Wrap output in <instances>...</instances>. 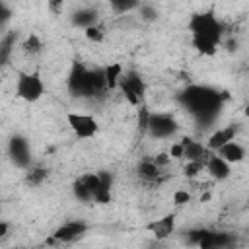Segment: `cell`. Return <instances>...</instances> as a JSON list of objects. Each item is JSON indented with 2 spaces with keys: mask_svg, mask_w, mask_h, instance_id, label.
<instances>
[{
  "mask_svg": "<svg viewBox=\"0 0 249 249\" xmlns=\"http://www.w3.org/2000/svg\"><path fill=\"white\" fill-rule=\"evenodd\" d=\"M189 29L193 37V45L202 54H214L222 41V23L210 12L193 14L189 19Z\"/></svg>",
  "mask_w": 249,
  "mask_h": 249,
  "instance_id": "cell-1",
  "label": "cell"
},
{
  "mask_svg": "<svg viewBox=\"0 0 249 249\" xmlns=\"http://www.w3.org/2000/svg\"><path fill=\"white\" fill-rule=\"evenodd\" d=\"M183 105L198 119V121H212L220 109L222 95L210 88L204 86H191L183 95H181Z\"/></svg>",
  "mask_w": 249,
  "mask_h": 249,
  "instance_id": "cell-2",
  "label": "cell"
},
{
  "mask_svg": "<svg viewBox=\"0 0 249 249\" xmlns=\"http://www.w3.org/2000/svg\"><path fill=\"white\" fill-rule=\"evenodd\" d=\"M107 88L105 70H88L82 64H74L68 76V89L78 97H93L99 95Z\"/></svg>",
  "mask_w": 249,
  "mask_h": 249,
  "instance_id": "cell-3",
  "label": "cell"
},
{
  "mask_svg": "<svg viewBox=\"0 0 249 249\" xmlns=\"http://www.w3.org/2000/svg\"><path fill=\"white\" fill-rule=\"evenodd\" d=\"M191 241L196 243L198 249H233L235 243H237L233 233L210 231V230L191 231Z\"/></svg>",
  "mask_w": 249,
  "mask_h": 249,
  "instance_id": "cell-4",
  "label": "cell"
},
{
  "mask_svg": "<svg viewBox=\"0 0 249 249\" xmlns=\"http://www.w3.org/2000/svg\"><path fill=\"white\" fill-rule=\"evenodd\" d=\"M45 91V84L37 72H19L16 80V95L23 101H37Z\"/></svg>",
  "mask_w": 249,
  "mask_h": 249,
  "instance_id": "cell-5",
  "label": "cell"
},
{
  "mask_svg": "<svg viewBox=\"0 0 249 249\" xmlns=\"http://www.w3.org/2000/svg\"><path fill=\"white\" fill-rule=\"evenodd\" d=\"M119 88L130 105H140L146 95V84L136 72H126L119 80Z\"/></svg>",
  "mask_w": 249,
  "mask_h": 249,
  "instance_id": "cell-6",
  "label": "cell"
},
{
  "mask_svg": "<svg viewBox=\"0 0 249 249\" xmlns=\"http://www.w3.org/2000/svg\"><path fill=\"white\" fill-rule=\"evenodd\" d=\"M68 126L72 128V132L78 138H91L97 132V121L91 115H84V113H68Z\"/></svg>",
  "mask_w": 249,
  "mask_h": 249,
  "instance_id": "cell-7",
  "label": "cell"
},
{
  "mask_svg": "<svg viewBox=\"0 0 249 249\" xmlns=\"http://www.w3.org/2000/svg\"><path fill=\"white\" fill-rule=\"evenodd\" d=\"M97 189H99V173L82 175V177L74 183V187H72L74 196H76L80 202H91V200H95Z\"/></svg>",
  "mask_w": 249,
  "mask_h": 249,
  "instance_id": "cell-8",
  "label": "cell"
},
{
  "mask_svg": "<svg viewBox=\"0 0 249 249\" xmlns=\"http://www.w3.org/2000/svg\"><path fill=\"white\" fill-rule=\"evenodd\" d=\"M177 130V123L163 113H152L150 115V123H148V132L154 138H169L173 132Z\"/></svg>",
  "mask_w": 249,
  "mask_h": 249,
  "instance_id": "cell-9",
  "label": "cell"
},
{
  "mask_svg": "<svg viewBox=\"0 0 249 249\" xmlns=\"http://www.w3.org/2000/svg\"><path fill=\"white\" fill-rule=\"evenodd\" d=\"M183 144V150H185V158L187 161H193V163H200L206 167L208 160L212 158V150L208 146H202L200 142L196 140H191V138H183L181 140Z\"/></svg>",
  "mask_w": 249,
  "mask_h": 249,
  "instance_id": "cell-10",
  "label": "cell"
},
{
  "mask_svg": "<svg viewBox=\"0 0 249 249\" xmlns=\"http://www.w3.org/2000/svg\"><path fill=\"white\" fill-rule=\"evenodd\" d=\"M84 233H86V224L74 220V222H66V224H62V226L53 233V239L58 241V243H70V241L82 237Z\"/></svg>",
  "mask_w": 249,
  "mask_h": 249,
  "instance_id": "cell-11",
  "label": "cell"
},
{
  "mask_svg": "<svg viewBox=\"0 0 249 249\" xmlns=\"http://www.w3.org/2000/svg\"><path fill=\"white\" fill-rule=\"evenodd\" d=\"M10 156H12V160H14L16 165L25 167L29 163V160H31L29 158V144L21 136H14L10 140Z\"/></svg>",
  "mask_w": 249,
  "mask_h": 249,
  "instance_id": "cell-12",
  "label": "cell"
},
{
  "mask_svg": "<svg viewBox=\"0 0 249 249\" xmlns=\"http://www.w3.org/2000/svg\"><path fill=\"white\" fill-rule=\"evenodd\" d=\"M148 230H150L158 239H165V237H169V235L173 233V230H175V216H173V214H167V216H163V218H158V220H154V222L148 224Z\"/></svg>",
  "mask_w": 249,
  "mask_h": 249,
  "instance_id": "cell-13",
  "label": "cell"
},
{
  "mask_svg": "<svg viewBox=\"0 0 249 249\" xmlns=\"http://www.w3.org/2000/svg\"><path fill=\"white\" fill-rule=\"evenodd\" d=\"M233 136H235V126L218 128L216 132H212V134H210V138H208V148H210V150H214V152H218L224 144L231 142V140H233Z\"/></svg>",
  "mask_w": 249,
  "mask_h": 249,
  "instance_id": "cell-14",
  "label": "cell"
},
{
  "mask_svg": "<svg viewBox=\"0 0 249 249\" xmlns=\"http://www.w3.org/2000/svg\"><path fill=\"white\" fill-rule=\"evenodd\" d=\"M216 156H220L224 161H228V163H237V161H241L243 158H245V152H243V148L237 144V142H228V144H224L218 152H216Z\"/></svg>",
  "mask_w": 249,
  "mask_h": 249,
  "instance_id": "cell-15",
  "label": "cell"
},
{
  "mask_svg": "<svg viewBox=\"0 0 249 249\" xmlns=\"http://www.w3.org/2000/svg\"><path fill=\"white\" fill-rule=\"evenodd\" d=\"M206 171H208L214 179L222 181V179H228V177H230V163L224 161L220 156L212 154V158H210L208 163H206Z\"/></svg>",
  "mask_w": 249,
  "mask_h": 249,
  "instance_id": "cell-16",
  "label": "cell"
},
{
  "mask_svg": "<svg viewBox=\"0 0 249 249\" xmlns=\"http://www.w3.org/2000/svg\"><path fill=\"white\" fill-rule=\"evenodd\" d=\"M138 175H140V179H144L146 183H154V181L160 179L161 171H160V165H158L156 161H142V163L138 165Z\"/></svg>",
  "mask_w": 249,
  "mask_h": 249,
  "instance_id": "cell-17",
  "label": "cell"
},
{
  "mask_svg": "<svg viewBox=\"0 0 249 249\" xmlns=\"http://www.w3.org/2000/svg\"><path fill=\"white\" fill-rule=\"evenodd\" d=\"M121 76H123V66H121V64H109V66L105 68L107 88H115V86H119Z\"/></svg>",
  "mask_w": 249,
  "mask_h": 249,
  "instance_id": "cell-18",
  "label": "cell"
},
{
  "mask_svg": "<svg viewBox=\"0 0 249 249\" xmlns=\"http://www.w3.org/2000/svg\"><path fill=\"white\" fill-rule=\"evenodd\" d=\"M45 179H47V169H41V167H31L25 173V183L31 185V187L41 185Z\"/></svg>",
  "mask_w": 249,
  "mask_h": 249,
  "instance_id": "cell-19",
  "label": "cell"
},
{
  "mask_svg": "<svg viewBox=\"0 0 249 249\" xmlns=\"http://www.w3.org/2000/svg\"><path fill=\"white\" fill-rule=\"evenodd\" d=\"M23 51L27 53V54H37L39 51H41V41H39V37L37 35H27V39L23 41Z\"/></svg>",
  "mask_w": 249,
  "mask_h": 249,
  "instance_id": "cell-20",
  "label": "cell"
},
{
  "mask_svg": "<svg viewBox=\"0 0 249 249\" xmlns=\"http://www.w3.org/2000/svg\"><path fill=\"white\" fill-rule=\"evenodd\" d=\"M74 21H76L78 25H86V29H88V27L95 25V12H91V10H88V12H80V14H76Z\"/></svg>",
  "mask_w": 249,
  "mask_h": 249,
  "instance_id": "cell-21",
  "label": "cell"
},
{
  "mask_svg": "<svg viewBox=\"0 0 249 249\" xmlns=\"http://www.w3.org/2000/svg\"><path fill=\"white\" fill-rule=\"evenodd\" d=\"M86 37H88L89 41H93V43H101V41H103V37H105V33H103V29H101V27L91 25V27H88V29H86Z\"/></svg>",
  "mask_w": 249,
  "mask_h": 249,
  "instance_id": "cell-22",
  "label": "cell"
},
{
  "mask_svg": "<svg viewBox=\"0 0 249 249\" xmlns=\"http://www.w3.org/2000/svg\"><path fill=\"white\" fill-rule=\"evenodd\" d=\"M150 111L146 109V107H140V111H138V128H140V132H144V130H148V123H150Z\"/></svg>",
  "mask_w": 249,
  "mask_h": 249,
  "instance_id": "cell-23",
  "label": "cell"
},
{
  "mask_svg": "<svg viewBox=\"0 0 249 249\" xmlns=\"http://www.w3.org/2000/svg\"><path fill=\"white\" fill-rule=\"evenodd\" d=\"M111 8H113L117 14H124V12H128V10L138 8V4H136V2H111Z\"/></svg>",
  "mask_w": 249,
  "mask_h": 249,
  "instance_id": "cell-24",
  "label": "cell"
},
{
  "mask_svg": "<svg viewBox=\"0 0 249 249\" xmlns=\"http://www.w3.org/2000/svg\"><path fill=\"white\" fill-rule=\"evenodd\" d=\"M189 200H191V195H189L187 191H177V193L173 195V202L179 204V206H181V204H187Z\"/></svg>",
  "mask_w": 249,
  "mask_h": 249,
  "instance_id": "cell-25",
  "label": "cell"
},
{
  "mask_svg": "<svg viewBox=\"0 0 249 249\" xmlns=\"http://www.w3.org/2000/svg\"><path fill=\"white\" fill-rule=\"evenodd\" d=\"M171 158H185V150H183V144L179 142V144H173L171 146Z\"/></svg>",
  "mask_w": 249,
  "mask_h": 249,
  "instance_id": "cell-26",
  "label": "cell"
},
{
  "mask_svg": "<svg viewBox=\"0 0 249 249\" xmlns=\"http://www.w3.org/2000/svg\"><path fill=\"white\" fill-rule=\"evenodd\" d=\"M6 231H8V224L2 222V224H0V235H6Z\"/></svg>",
  "mask_w": 249,
  "mask_h": 249,
  "instance_id": "cell-27",
  "label": "cell"
},
{
  "mask_svg": "<svg viewBox=\"0 0 249 249\" xmlns=\"http://www.w3.org/2000/svg\"><path fill=\"white\" fill-rule=\"evenodd\" d=\"M247 204H249V198H247Z\"/></svg>",
  "mask_w": 249,
  "mask_h": 249,
  "instance_id": "cell-28",
  "label": "cell"
}]
</instances>
